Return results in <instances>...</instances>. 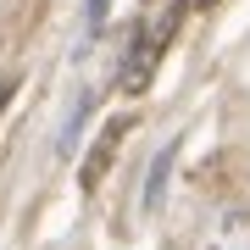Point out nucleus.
Segmentation results:
<instances>
[{
    "mask_svg": "<svg viewBox=\"0 0 250 250\" xmlns=\"http://www.w3.org/2000/svg\"><path fill=\"white\" fill-rule=\"evenodd\" d=\"M172 28H178V11H172V17H161L150 39H145V34L134 39V50H128V72H123V89H128V95H139L145 83H150V67H156L161 45H167V39H172Z\"/></svg>",
    "mask_w": 250,
    "mask_h": 250,
    "instance_id": "f257e3e1",
    "label": "nucleus"
},
{
    "mask_svg": "<svg viewBox=\"0 0 250 250\" xmlns=\"http://www.w3.org/2000/svg\"><path fill=\"white\" fill-rule=\"evenodd\" d=\"M83 11H89V34H100V22H106V11H111V0H89V6H83Z\"/></svg>",
    "mask_w": 250,
    "mask_h": 250,
    "instance_id": "20e7f679",
    "label": "nucleus"
},
{
    "mask_svg": "<svg viewBox=\"0 0 250 250\" xmlns=\"http://www.w3.org/2000/svg\"><path fill=\"white\" fill-rule=\"evenodd\" d=\"M123 134H128V123H111L106 134H100V145L89 150V161H83V172H78V184H83V189H95V178L111 167V150H117V139H123Z\"/></svg>",
    "mask_w": 250,
    "mask_h": 250,
    "instance_id": "f03ea898",
    "label": "nucleus"
},
{
    "mask_svg": "<svg viewBox=\"0 0 250 250\" xmlns=\"http://www.w3.org/2000/svg\"><path fill=\"white\" fill-rule=\"evenodd\" d=\"M167 167H172V145L156 156V167H150V184H145V206H156V195H161V178H167Z\"/></svg>",
    "mask_w": 250,
    "mask_h": 250,
    "instance_id": "7ed1b4c3",
    "label": "nucleus"
}]
</instances>
